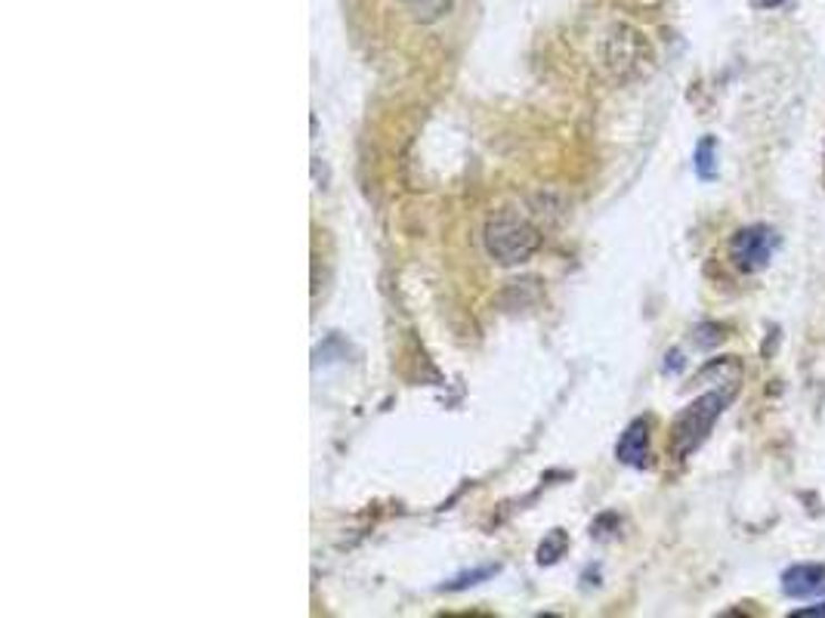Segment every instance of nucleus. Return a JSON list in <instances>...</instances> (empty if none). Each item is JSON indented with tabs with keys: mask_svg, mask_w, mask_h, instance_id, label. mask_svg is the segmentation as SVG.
I'll return each instance as SVG.
<instances>
[{
	"mask_svg": "<svg viewBox=\"0 0 825 618\" xmlns=\"http://www.w3.org/2000/svg\"><path fill=\"white\" fill-rule=\"evenodd\" d=\"M483 245L495 263L519 267L531 260V253L541 248V232L517 211L491 213L483 229Z\"/></svg>",
	"mask_w": 825,
	"mask_h": 618,
	"instance_id": "nucleus-1",
	"label": "nucleus"
},
{
	"mask_svg": "<svg viewBox=\"0 0 825 618\" xmlns=\"http://www.w3.org/2000/svg\"><path fill=\"white\" fill-rule=\"evenodd\" d=\"M792 618H807V616H825V604H816L811 606V609H792L788 612Z\"/></svg>",
	"mask_w": 825,
	"mask_h": 618,
	"instance_id": "nucleus-13",
	"label": "nucleus"
},
{
	"mask_svg": "<svg viewBox=\"0 0 825 618\" xmlns=\"http://www.w3.org/2000/svg\"><path fill=\"white\" fill-rule=\"evenodd\" d=\"M776 232L764 223H752L742 226L733 232L729 239V260L733 267L745 272V276H755V272H764L773 260V251H776Z\"/></svg>",
	"mask_w": 825,
	"mask_h": 618,
	"instance_id": "nucleus-4",
	"label": "nucleus"
},
{
	"mask_svg": "<svg viewBox=\"0 0 825 618\" xmlns=\"http://www.w3.org/2000/svg\"><path fill=\"white\" fill-rule=\"evenodd\" d=\"M399 3L406 7L415 22H424V26L439 22L443 16L451 13V0H399Z\"/></svg>",
	"mask_w": 825,
	"mask_h": 618,
	"instance_id": "nucleus-7",
	"label": "nucleus"
},
{
	"mask_svg": "<svg viewBox=\"0 0 825 618\" xmlns=\"http://www.w3.org/2000/svg\"><path fill=\"white\" fill-rule=\"evenodd\" d=\"M724 338H727V328L717 322H702L699 328H696V335H693L696 347H702V350H712L717 343H724Z\"/></svg>",
	"mask_w": 825,
	"mask_h": 618,
	"instance_id": "nucleus-10",
	"label": "nucleus"
},
{
	"mask_svg": "<svg viewBox=\"0 0 825 618\" xmlns=\"http://www.w3.org/2000/svg\"><path fill=\"white\" fill-rule=\"evenodd\" d=\"M785 3H792V0H752L755 10H779Z\"/></svg>",
	"mask_w": 825,
	"mask_h": 618,
	"instance_id": "nucleus-14",
	"label": "nucleus"
},
{
	"mask_svg": "<svg viewBox=\"0 0 825 618\" xmlns=\"http://www.w3.org/2000/svg\"><path fill=\"white\" fill-rule=\"evenodd\" d=\"M566 548H569V538H566V532H563V529H550L545 541H541V548H538V562H541V566L557 562L563 554H566Z\"/></svg>",
	"mask_w": 825,
	"mask_h": 618,
	"instance_id": "nucleus-9",
	"label": "nucleus"
},
{
	"mask_svg": "<svg viewBox=\"0 0 825 618\" xmlns=\"http://www.w3.org/2000/svg\"><path fill=\"white\" fill-rule=\"evenodd\" d=\"M779 588L788 600L825 597V566L823 562H795L779 576Z\"/></svg>",
	"mask_w": 825,
	"mask_h": 618,
	"instance_id": "nucleus-5",
	"label": "nucleus"
},
{
	"mask_svg": "<svg viewBox=\"0 0 825 618\" xmlns=\"http://www.w3.org/2000/svg\"><path fill=\"white\" fill-rule=\"evenodd\" d=\"M733 396H736V390H727V393H724V390H712V393L699 396L696 402H689V406L674 418L672 451L677 461L689 458V455L708 439L717 418H720V415L727 411L729 402H733Z\"/></svg>",
	"mask_w": 825,
	"mask_h": 618,
	"instance_id": "nucleus-2",
	"label": "nucleus"
},
{
	"mask_svg": "<svg viewBox=\"0 0 825 618\" xmlns=\"http://www.w3.org/2000/svg\"><path fill=\"white\" fill-rule=\"evenodd\" d=\"M686 359L680 350H672L665 356V375H677V371H684Z\"/></svg>",
	"mask_w": 825,
	"mask_h": 618,
	"instance_id": "nucleus-12",
	"label": "nucleus"
},
{
	"mask_svg": "<svg viewBox=\"0 0 825 618\" xmlns=\"http://www.w3.org/2000/svg\"><path fill=\"white\" fill-rule=\"evenodd\" d=\"M693 168H696V177L705 183L717 180V140L714 137H702L696 154H693Z\"/></svg>",
	"mask_w": 825,
	"mask_h": 618,
	"instance_id": "nucleus-8",
	"label": "nucleus"
},
{
	"mask_svg": "<svg viewBox=\"0 0 825 618\" xmlns=\"http://www.w3.org/2000/svg\"><path fill=\"white\" fill-rule=\"evenodd\" d=\"M603 66L613 71L618 81H630L653 66V50L640 31L630 26H616L603 41Z\"/></svg>",
	"mask_w": 825,
	"mask_h": 618,
	"instance_id": "nucleus-3",
	"label": "nucleus"
},
{
	"mask_svg": "<svg viewBox=\"0 0 825 618\" xmlns=\"http://www.w3.org/2000/svg\"><path fill=\"white\" fill-rule=\"evenodd\" d=\"M495 572H498V566H486V569H476V572H470V576L458 578L455 585H448V590H461V588H467V585H476L479 578L495 576Z\"/></svg>",
	"mask_w": 825,
	"mask_h": 618,
	"instance_id": "nucleus-11",
	"label": "nucleus"
},
{
	"mask_svg": "<svg viewBox=\"0 0 825 618\" xmlns=\"http://www.w3.org/2000/svg\"><path fill=\"white\" fill-rule=\"evenodd\" d=\"M616 458L634 470L649 467V421L646 418H637L625 427V433L616 446Z\"/></svg>",
	"mask_w": 825,
	"mask_h": 618,
	"instance_id": "nucleus-6",
	"label": "nucleus"
}]
</instances>
